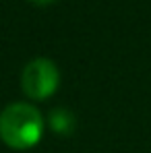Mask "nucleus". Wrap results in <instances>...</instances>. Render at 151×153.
Masks as SVG:
<instances>
[{
    "instance_id": "f257e3e1",
    "label": "nucleus",
    "mask_w": 151,
    "mask_h": 153,
    "mask_svg": "<svg viewBox=\"0 0 151 153\" xmlns=\"http://www.w3.org/2000/svg\"><path fill=\"white\" fill-rule=\"evenodd\" d=\"M44 134V118L31 103H10L0 114V139L17 151L31 149Z\"/></svg>"
},
{
    "instance_id": "f03ea898",
    "label": "nucleus",
    "mask_w": 151,
    "mask_h": 153,
    "mask_svg": "<svg viewBox=\"0 0 151 153\" xmlns=\"http://www.w3.org/2000/svg\"><path fill=\"white\" fill-rule=\"evenodd\" d=\"M58 83H60L58 66L48 58L31 60L21 75V87H23L25 95L35 102L48 100L50 95H54L58 89Z\"/></svg>"
},
{
    "instance_id": "7ed1b4c3",
    "label": "nucleus",
    "mask_w": 151,
    "mask_h": 153,
    "mask_svg": "<svg viewBox=\"0 0 151 153\" xmlns=\"http://www.w3.org/2000/svg\"><path fill=\"white\" fill-rule=\"evenodd\" d=\"M48 124H50V128L56 134L68 137V134L75 132L77 118H75V114L71 110H66V108H54L50 114H48Z\"/></svg>"
},
{
    "instance_id": "20e7f679",
    "label": "nucleus",
    "mask_w": 151,
    "mask_h": 153,
    "mask_svg": "<svg viewBox=\"0 0 151 153\" xmlns=\"http://www.w3.org/2000/svg\"><path fill=\"white\" fill-rule=\"evenodd\" d=\"M31 4H35V6H48V4H52L54 0H29Z\"/></svg>"
}]
</instances>
